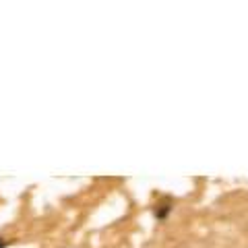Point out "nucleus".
I'll list each match as a JSON object with an SVG mask.
<instances>
[{"instance_id":"f257e3e1","label":"nucleus","mask_w":248,"mask_h":248,"mask_svg":"<svg viewBox=\"0 0 248 248\" xmlns=\"http://www.w3.org/2000/svg\"><path fill=\"white\" fill-rule=\"evenodd\" d=\"M0 248H2V242H0Z\"/></svg>"}]
</instances>
